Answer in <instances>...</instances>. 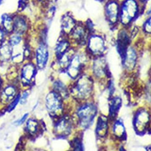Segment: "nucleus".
Masks as SVG:
<instances>
[{
	"label": "nucleus",
	"instance_id": "15",
	"mask_svg": "<svg viewBox=\"0 0 151 151\" xmlns=\"http://www.w3.org/2000/svg\"><path fill=\"white\" fill-rule=\"evenodd\" d=\"M106 14L110 22L114 23L117 20L118 15V6L115 2L109 3L106 7Z\"/></svg>",
	"mask_w": 151,
	"mask_h": 151
},
{
	"label": "nucleus",
	"instance_id": "29",
	"mask_svg": "<svg viewBox=\"0 0 151 151\" xmlns=\"http://www.w3.org/2000/svg\"><path fill=\"white\" fill-rule=\"evenodd\" d=\"M29 0H19L18 2V9L19 11H23L27 6Z\"/></svg>",
	"mask_w": 151,
	"mask_h": 151
},
{
	"label": "nucleus",
	"instance_id": "17",
	"mask_svg": "<svg viewBox=\"0 0 151 151\" xmlns=\"http://www.w3.org/2000/svg\"><path fill=\"white\" fill-rule=\"evenodd\" d=\"M129 43V39L125 32H122L119 37L118 50L122 59H123L127 51V47Z\"/></svg>",
	"mask_w": 151,
	"mask_h": 151
},
{
	"label": "nucleus",
	"instance_id": "39",
	"mask_svg": "<svg viewBox=\"0 0 151 151\" xmlns=\"http://www.w3.org/2000/svg\"><path fill=\"white\" fill-rule=\"evenodd\" d=\"M142 1H145V0H142Z\"/></svg>",
	"mask_w": 151,
	"mask_h": 151
},
{
	"label": "nucleus",
	"instance_id": "24",
	"mask_svg": "<svg viewBox=\"0 0 151 151\" xmlns=\"http://www.w3.org/2000/svg\"><path fill=\"white\" fill-rule=\"evenodd\" d=\"M68 46V43L67 41H61L57 45L55 50L56 55L59 58L67 52Z\"/></svg>",
	"mask_w": 151,
	"mask_h": 151
},
{
	"label": "nucleus",
	"instance_id": "6",
	"mask_svg": "<svg viewBox=\"0 0 151 151\" xmlns=\"http://www.w3.org/2000/svg\"><path fill=\"white\" fill-rule=\"evenodd\" d=\"M83 66L80 57L78 55H76L72 57L65 69L70 77L72 79H76L80 75Z\"/></svg>",
	"mask_w": 151,
	"mask_h": 151
},
{
	"label": "nucleus",
	"instance_id": "28",
	"mask_svg": "<svg viewBox=\"0 0 151 151\" xmlns=\"http://www.w3.org/2000/svg\"><path fill=\"white\" fill-rule=\"evenodd\" d=\"M22 41V37L20 35L16 34L12 36L9 40V43L12 47L19 45Z\"/></svg>",
	"mask_w": 151,
	"mask_h": 151
},
{
	"label": "nucleus",
	"instance_id": "23",
	"mask_svg": "<svg viewBox=\"0 0 151 151\" xmlns=\"http://www.w3.org/2000/svg\"><path fill=\"white\" fill-rule=\"evenodd\" d=\"M15 92V90L14 87L9 86L4 90L2 99L6 101L11 100L14 96Z\"/></svg>",
	"mask_w": 151,
	"mask_h": 151
},
{
	"label": "nucleus",
	"instance_id": "8",
	"mask_svg": "<svg viewBox=\"0 0 151 151\" xmlns=\"http://www.w3.org/2000/svg\"><path fill=\"white\" fill-rule=\"evenodd\" d=\"M93 72L96 76L101 77L103 76L108 77L110 76L108 67L106 60L102 58L95 60L93 64Z\"/></svg>",
	"mask_w": 151,
	"mask_h": 151
},
{
	"label": "nucleus",
	"instance_id": "19",
	"mask_svg": "<svg viewBox=\"0 0 151 151\" xmlns=\"http://www.w3.org/2000/svg\"><path fill=\"white\" fill-rule=\"evenodd\" d=\"M12 47L9 43L4 44V42L0 46V60L6 61L9 60L12 54Z\"/></svg>",
	"mask_w": 151,
	"mask_h": 151
},
{
	"label": "nucleus",
	"instance_id": "25",
	"mask_svg": "<svg viewBox=\"0 0 151 151\" xmlns=\"http://www.w3.org/2000/svg\"><path fill=\"white\" fill-rule=\"evenodd\" d=\"M62 25L64 29L69 30L74 27V22L70 17L66 16L63 19Z\"/></svg>",
	"mask_w": 151,
	"mask_h": 151
},
{
	"label": "nucleus",
	"instance_id": "7",
	"mask_svg": "<svg viewBox=\"0 0 151 151\" xmlns=\"http://www.w3.org/2000/svg\"><path fill=\"white\" fill-rule=\"evenodd\" d=\"M72 123L68 116L61 118L55 126V133L59 137H63L68 136L71 132Z\"/></svg>",
	"mask_w": 151,
	"mask_h": 151
},
{
	"label": "nucleus",
	"instance_id": "21",
	"mask_svg": "<svg viewBox=\"0 0 151 151\" xmlns=\"http://www.w3.org/2000/svg\"><path fill=\"white\" fill-rule=\"evenodd\" d=\"M54 87L55 92L61 96L62 98L68 97L69 93L66 86L61 81H56L54 84Z\"/></svg>",
	"mask_w": 151,
	"mask_h": 151
},
{
	"label": "nucleus",
	"instance_id": "9",
	"mask_svg": "<svg viewBox=\"0 0 151 151\" xmlns=\"http://www.w3.org/2000/svg\"><path fill=\"white\" fill-rule=\"evenodd\" d=\"M137 56L136 52L132 48L127 49L124 58L122 60L124 67L129 70L134 68L137 62Z\"/></svg>",
	"mask_w": 151,
	"mask_h": 151
},
{
	"label": "nucleus",
	"instance_id": "1",
	"mask_svg": "<svg viewBox=\"0 0 151 151\" xmlns=\"http://www.w3.org/2000/svg\"><path fill=\"white\" fill-rule=\"evenodd\" d=\"M93 87V81L91 78L83 75L75 83L71 89V93L77 99H86L91 96Z\"/></svg>",
	"mask_w": 151,
	"mask_h": 151
},
{
	"label": "nucleus",
	"instance_id": "36",
	"mask_svg": "<svg viewBox=\"0 0 151 151\" xmlns=\"http://www.w3.org/2000/svg\"><path fill=\"white\" fill-rule=\"evenodd\" d=\"M3 0H0V4H1V2H2Z\"/></svg>",
	"mask_w": 151,
	"mask_h": 151
},
{
	"label": "nucleus",
	"instance_id": "27",
	"mask_svg": "<svg viewBox=\"0 0 151 151\" xmlns=\"http://www.w3.org/2000/svg\"><path fill=\"white\" fill-rule=\"evenodd\" d=\"M38 123L36 120L30 119L28 121L27 124V128L28 131L31 134L36 132L37 129Z\"/></svg>",
	"mask_w": 151,
	"mask_h": 151
},
{
	"label": "nucleus",
	"instance_id": "12",
	"mask_svg": "<svg viewBox=\"0 0 151 151\" xmlns=\"http://www.w3.org/2000/svg\"><path fill=\"white\" fill-rule=\"evenodd\" d=\"M108 120L104 115L99 116L97 121L96 128V134L98 137H105L108 132Z\"/></svg>",
	"mask_w": 151,
	"mask_h": 151
},
{
	"label": "nucleus",
	"instance_id": "4",
	"mask_svg": "<svg viewBox=\"0 0 151 151\" xmlns=\"http://www.w3.org/2000/svg\"><path fill=\"white\" fill-rule=\"evenodd\" d=\"M62 98L55 92L48 93L46 98V105L48 112L52 116L57 115L62 111Z\"/></svg>",
	"mask_w": 151,
	"mask_h": 151
},
{
	"label": "nucleus",
	"instance_id": "5",
	"mask_svg": "<svg viewBox=\"0 0 151 151\" xmlns=\"http://www.w3.org/2000/svg\"><path fill=\"white\" fill-rule=\"evenodd\" d=\"M137 10V3L134 0H127L123 5L121 18L123 24H129L135 17Z\"/></svg>",
	"mask_w": 151,
	"mask_h": 151
},
{
	"label": "nucleus",
	"instance_id": "34",
	"mask_svg": "<svg viewBox=\"0 0 151 151\" xmlns=\"http://www.w3.org/2000/svg\"><path fill=\"white\" fill-rule=\"evenodd\" d=\"M28 115H29L28 114H25L20 120H19V121L17 122V125H21V124H22L25 122L26 119H27Z\"/></svg>",
	"mask_w": 151,
	"mask_h": 151
},
{
	"label": "nucleus",
	"instance_id": "30",
	"mask_svg": "<svg viewBox=\"0 0 151 151\" xmlns=\"http://www.w3.org/2000/svg\"><path fill=\"white\" fill-rule=\"evenodd\" d=\"M20 95L19 94V95H17L15 99L13 101V102H12V103L9 105V106L8 111H9V112L14 109L15 108V107L17 105V103H18L19 101H20Z\"/></svg>",
	"mask_w": 151,
	"mask_h": 151
},
{
	"label": "nucleus",
	"instance_id": "22",
	"mask_svg": "<svg viewBox=\"0 0 151 151\" xmlns=\"http://www.w3.org/2000/svg\"><path fill=\"white\" fill-rule=\"evenodd\" d=\"M73 36L76 39L83 41L86 37L84 29L81 26H77L73 29Z\"/></svg>",
	"mask_w": 151,
	"mask_h": 151
},
{
	"label": "nucleus",
	"instance_id": "14",
	"mask_svg": "<svg viewBox=\"0 0 151 151\" xmlns=\"http://www.w3.org/2000/svg\"><path fill=\"white\" fill-rule=\"evenodd\" d=\"M109 104V117L110 120H113L117 116L119 110L122 106V100L119 97L110 99Z\"/></svg>",
	"mask_w": 151,
	"mask_h": 151
},
{
	"label": "nucleus",
	"instance_id": "35",
	"mask_svg": "<svg viewBox=\"0 0 151 151\" xmlns=\"http://www.w3.org/2000/svg\"><path fill=\"white\" fill-rule=\"evenodd\" d=\"M4 32L1 29H0V46L4 42Z\"/></svg>",
	"mask_w": 151,
	"mask_h": 151
},
{
	"label": "nucleus",
	"instance_id": "38",
	"mask_svg": "<svg viewBox=\"0 0 151 151\" xmlns=\"http://www.w3.org/2000/svg\"><path fill=\"white\" fill-rule=\"evenodd\" d=\"M0 86H1V79H0Z\"/></svg>",
	"mask_w": 151,
	"mask_h": 151
},
{
	"label": "nucleus",
	"instance_id": "18",
	"mask_svg": "<svg viewBox=\"0 0 151 151\" xmlns=\"http://www.w3.org/2000/svg\"><path fill=\"white\" fill-rule=\"evenodd\" d=\"M113 131L115 136L122 140L126 139V132L123 123L120 120L116 121L114 125Z\"/></svg>",
	"mask_w": 151,
	"mask_h": 151
},
{
	"label": "nucleus",
	"instance_id": "10",
	"mask_svg": "<svg viewBox=\"0 0 151 151\" xmlns=\"http://www.w3.org/2000/svg\"><path fill=\"white\" fill-rule=\"evenodd\" d=\"M89 48L93 54L100 55L105 49L103 40L97 36L92 37L89 41Z\"/></svg>",
	"mask_w": 151,
	"mask_h": 151
},
{
	"label": "nucleus",
	"instance_id": "3",
	"mask_svg": "<svg viewBox=\"0 0 151 151\" xmlns=\"http://www.w3.org/2000/svg\"><path fill=\"white\" fill-rule=\"evenodd\" d=\"M150 114L147 111L144 109L137 111L133 121L134 129L137 133L139 135L145 133L150 126Z\"/></svg>",
	"mask_w": 151,
	"mask_h": 151
},
{
	"label": "nucleus",
	"instance_id": "2",
	"mask_svg": "<svg viewBox=\"0 0 151 151\" xmlns=\"http://www.w3.org/2000/svg\"><path fill=\"white\" fill-rule=\"evenodd\" d=\"M97 112V106L93 103H87L81 106L77 113L81 127L86 129L91 127L93 123Z\"/></svg>",
	"mask_w": 151,
	"mask_h": 151
},
{
	"label": "nucleus",
	"instance_id": "16",
	"mask_svg": "<svg viewBox=\"0 0 151 151\" xmlns=\"http://www.w3.org/2000/svg\"><path fill=\"white\" fill-rule=\"evenodd\" d=\"M35 67L32 64H26L22 70V80L25 84L29 83L35 74Z\"/></svg>",
	"mask_w": 151,
	"mask_h": 151
},
{
	"label": "nucleus",
	"instance_id": "20",
	"mask_svg": "<svg viewBox=\"0 0 151 151\" xmlns=\"http://www.w3.org/2000/svg\"><path fill=\"white\" fill-rule=\"evenodd\" d=\"M2 25L4 30L7 33L13 32L14 20L10 16L4 14L2 16Z\"/></svg>",
	"mask_w": 151,
	"mask_h": 151
},
{
	"label": "nucleus",
	"instance_id": "33",
	"mask_svg": "<svg viewBox=\"0 0 151 151\" xmlns=\"http://www.w3.org/2000/svg\"><path fill=\"white\" fill-rule=\"evenodd\" d=\"M29 92L27 91L24 92V93L23 94L22 97L21 101H20V102H21V104H23L24 103H25L26 99H27V97L29 96Z\"/></svg>",
	"mask_w": 151,
	"mask_h": 151
},
{
	"label": "nucleus",
	"instance_id": "32",
	"mask_svg": "<svg viewBox=\"0 0 151 151\" xmlns=\"http://www.w3.org/2000/svg\"><path fill=\"white\" fill-rule=\"evenodd\" d=\"M109 97H111L114 92V83L112 81H110L109 83Z\"/></svg>",
	"mask_w": 151,
	"mask_h": 151
},
{
	"label": "nucleus",
	"instance_id": "26",
	"mask_svg": "<svg viewBox=\"0 0 151 151\" xmlns=\"http://www.w3.org/2000/svg\"><path fill=\"white\" fill-rule=\"evenodd\" d=\"M70 145L74 150H78V151L83 150V143L81 139L79 138L76 137L74 138V139L71 141Z\"/></svg>",
	"mask_w": 151,
	"mask_h": 151
},
{
	"label": "nucleus",
	"instance_id": "11",
	"mask_svg": "<svg viewBox=\"0 0 151 151\" xmlns=\"http://www.w3.org/2000/svg\"><path fill=\"white\" fill-rule=\"evenodd\" d=\"M48 57V52L45 45L42 44L38 48L36 52L37 63L39 68H43L45 67Z\"/></svg>",
	"mask_w": 151,
	"mask_h": 151
},
{
	"label": "nucleus",
	"instance_id": "13",
	"mask_svg": "<svg viewBox=\"0 0 151 151\" xmlns=\"http://www.w3.org/2000/svg\"><path fill=\"white\" fill-rule=\"evenodd\" d=\"M13 20V32L16 34L20 35L24 34L28 29V24L25 18L21 16H17L14 17Z\"/></svg>",
	"mask_w": 151,
	"mask_h": 151
},
{
	"label": "nucleus",
	"instance_id": "37",
	"mask_svg": "<svg viewBox=\"0 0 151 151\" xmlns=\"http://www.w3.org/2000/svg\"><path fill=\"white\" fill-rule=\"evenodd\" d=\"M40 1H46V0H40Z\"/></svg>",
	"mask_w": 151,
	"mask_h": 151
},
{
	"label": "nucleus",
	"instance_id": "31",
	"mask_svg": "<svg viewBox=\"0 0 151 151\" xmlns=\"http://www.w3.org/2000/svg\"><path fill=\"white\" fill-rule=\"evenodd\" d=\"M151 21H150V19H149L148 21L145 24V30L146 32L150 33L151 32Z\"/></svg>",
	"mask_w": 151,
	"mask_h": 151
}]
</instances>
